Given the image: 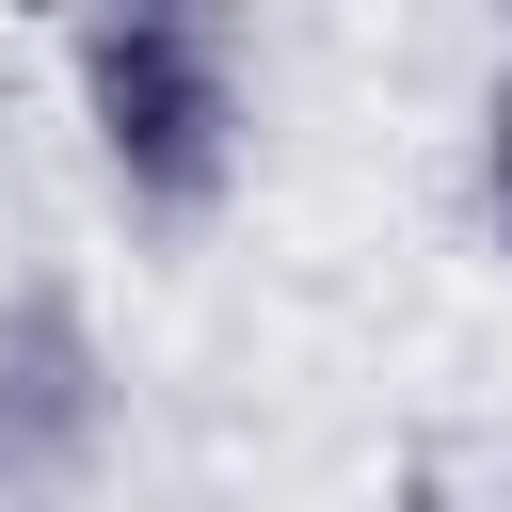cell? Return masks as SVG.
Segmentation results:
<instances>
[{
	"instance_id": "obj_2",
	"label": "cell",
	"mask_w": 512,
	"mask_h": 512,
	"mask_svg": "<svg viewBox=\"0 0 512 512\" xmlns=\"http://www.w3.org/2000/svg\"><path fill=\"white\" fill-rule=\"evenodd\" d=\"M480 208H496V256H512V64H496V112H480Z\"/></svg>"
},
{
	"instance_id": "obj_1",
	"label": "cell",
	"mask_w": 512,
	"mask_h": 512,
	"mask_svg": "<svg viewBox=\"0 0 512 512\" xmlns=\"http://www.w3.org/2000/svg\"><path fill=\"white\" fill-rule=\"evenodd\" d=\"M64 80H80V128H96V176L128 208H208L256 144V96H240V32L224 16H80L64 32Z\"/></svg>"
}]
</instances>
